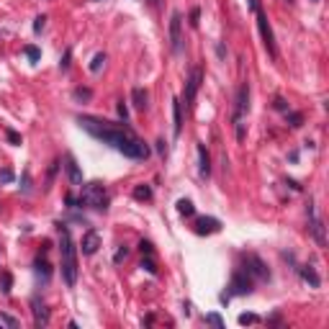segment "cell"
I'll list each match as a JSON object with an SVG mask.
<instances>
[{"label":"cell","instance_id":"6da1fadb","mask_svg":"<svg viewBox=\"0 0 329 329\" xmlns=\"http://www.w3.org/2000/svg\"><path fill=\"white\" fill-rule=\"evenodd\" d=\"M77 124L90 137H95L98 142H103L108 147H114L116 152H121V155H126L131 160H147L149 157V147L126 126H119L114 121H103V119H95V116H77Z\"/></svg>","mask_w":329,"mask_h":329},{"label":"cell","instance_id":"7a4b0ae2","mask_svg":"<svg viewBox=\"0 0 329 329\" xmlns=\"http://www.w3.org/2000/svg\"><path fill=\"white\" fill-rule=\"evenodd\" d=\"M59 232V257H62V278L67 288H75L77 283V247L72 242V234L67 224H57Z\"/></svg>","mask_w":329,"mask_h":329},{"label":"cell","instance_id":"3957f363","mask_svg":"<svg viewBox=\"0 0 329 329\" xmlns=\"http://www.w3.org/2000/svg\"><path fill=\"white\" fill-rule=\"evenodd\" d=\"M247 114H250V82H242L237 90V98H234V114H232V124L237 129V142H245V134H247Z\"/></svg>","mask_w":329,"mask_h":329},{"label":"cell","instance_id":"277c9868","mask_svg":"<svg viewBox=\"0 0 329 329\" xmlns=\"http://www.w3.org/2000/svg\"><path fill=\"white\" fill-rule=\"evenodd\" d=\"M77 206L105 211V208H108V190H105V185H100V183H87V185H82L80 198H77Z\"/></svg>","mask_w":329,"mask_h":329},{"label":"cell","instance_id":"5b68a950","mask_svg":"<svg viewBox=\"0 0 329 329\" xmlns=\"http://www.w3.org/2000/svg\"><path fill=\"white\" fill-rule=\"evenodd\" d=\"M255 18H257V29H260V36H262V44H265L268 54H270V57H278V49H275V36H273V29H270V24H268V16L262 13V8L255 13Z\"/></svg>","mask_w":329,"mask_h":329},{"label":"cell","instance_id":"8992f818","mask_svg":"<svg viewBox=\"0 0 329 329\" xmlns=\"http://www.w3.org/2000/svg\"><path fill=\"white\" fill-rule=\"evenodd\" d=\"M170 49L172 54H180L183 49V16L178 11L170 16Z\"/></svg>","mask_w":329,"mask_h":329},{"label":"cell","instance_id":"52a82bcc","mask_svg":"<svg viewBox=\"0 0 329 329\" xmlns=\"http://www.w3.org/2000/svg\"><path fill=\"white\" fill-rule=\"evenodd\" d=\"M252 275L247 270H234L232 273V283H229V288H232V296H247L252 291Z\"/></svg>","mask_w":329,"mask_h":329},{"label":"cell","instance_id":"ba28073f","mask_svg":"<svg viewBox=\"0 0 329 329\" xmlns=\"http://www.w3.org/2000/svg\"><path fill=\"white\" fill-rule=\"evenodd\" d=\"M245 262H247V273L255 278V280H270V270H268V265L262 262L257 255H245Z\"/></svg>","mask_w":329,"mask_h":329},{"label":"cell","instance_id":"9c48e42d","mask_svg":"<svg viewBox=\"0 0 329 329\" xmlns=\"http://www.w3.org/2000/svg\"><path fill=\"white\" fill-rule=\"evenodd\" d=\"M309 232L314 234V239H316V245L319 247H326V234H324V222L314 213V206L309 203Z\"/></svg>","mask_w":329,"mask_h":329},{"label":"cell","instance_id":"30bf717a","mask_svg":"<svg viewBox=\"0 0 329 329\" xmlns=\"http://www.w3.org/2000/svg\"><path fill=\"white\" fill-rule=\"evenodd\" d=\"M98 247H100V234H98L95 229H87V232L82 234V239H80V250H82V255H95Z\"/></svg>","mask_w":329,"mask_h":329},{"label":"cell","instance_id":"8fae6325","mask_svg":"<svg viewBox=\"0 0 329 329\" xmlns=\"http://www.w3.org/2000/svg\"><path fill=\"white\" fill-rule=\"evenodd\" d=\"M31 311H34V324L39 329L49 324V309H47V303H44L41 298H31Z\"/></svg>","mask_w":329,"mask_h":329},{"label":"cell","instance_id":"7c38bea8","mask_svg":"<svg viewBox=\"0 0 329 329\" xmlns=\"http://www.w3.org/2000/svg\"><path fill=\"white\" fill-rule=\"evenodd\" d=\"M201 70H193L190 72V80H188V85H185V105L190 108L193 105V100H195V93H198V87H201Z\"/></svg>","mask_w":329,"mask_h":329},{"label":"cell","instance_id":"4fadbf2b","mask_svg":"<svg viewBox=\"0 0 329 329\" xmlns=\"http://www.w3.org/2000/svg\"><path fill=\"white\" fill-rule=\"evenodd\" d=\"M218 229H222V224H218L216 218H211V216L195 218V232H198V234H213V232H218Z\"/></svg>","mask_w":329,"mask_h":329},{"label":"cell","instance_id":"5bb4252c","mask_svg":"<svg viewBox=\"0 0 329 329\" xmlns=\"http://www.w3.org/2000/svg\"><path fill=\"white\" fill-rule=\"evenodd\" d=\"M172 131H175V137H180V131H183V103L175 98L172 100Z\"/></svg>","mask_w":329,"mask_h":329},{"label":"cell","instance_id":"9a60e30c","mask_svg":"<svg viewBox=\"0 0 329 329\" xmlns=\"http://www.w3.org/2000/svg\"><path fill=\"white\" fill-rule=\"evenodd\" d=\"M198 172H201V178L211 175V160H208V152L203 144H198Z\"/></svg>","mask_w":329,"mask_h":329},{"label":"cell","instance_id":"2e32d148","mask_svg":"<svg viewBox=\"0 0 329 329\" xmlns=\"http://www.w3.org/2000/svg\"><path fill=\"white\" fill-rule=\"evenodd\" d=\"M301 278L309 283L311 288H319V286H321V278L316 275V270H314L311 265H303V268H301Z\"/></svg>","mask_w":329,"mask_h":329},{"label":"cell","instance_id":"e0dca14e","mask_svg":"<svg viewBox=\"0 0 329 329\" xmlns=\"http://www.w3.org/2000/svg\"><path fill=\"white\" fill-rule=\"evenodd\" d=\"M64 167H67V175H70V183L72 185H80L82 183V172H80V167H77V162L67 155V165H64Z\"/></svg>","mask_w":329,"mask_h":329},{"label":"cell","instance_id":"ac0fdd59","mask_svg":"<svg viewBox=\"0 0 329 329\" xmlns=\"http://www.w3.org/2000/svg\"><path fill=\"white\" fill-rule=\"evenodd\" d=\"M131 100H134L137 111H144L147 108V90L144 87H134V90H131Z\"/></svg>","mask_w":329,"mask_h":329},{"label":"cell","instance_id":"d6986e66","mask_svg":"<svg viewBox=\"0 0 329 329\" xmlns=\"http://www.w3.org/2000/svg\"><path fill=\"white\" fill-rule=\"evenodd\" d=\"M178 213H180V216H193V213H195V206H193L188 198H180V201H178Z\"/></svg>","mask_w":329,"mask_h":329},{"label":"cell","instance_id":"ffe728a7","mask_svg":"<svg viewBox=\"0 0 329 329\" xmlns=\"http://www.w3.org/2000/svg\"><path fill=\"white\" fill-rule=\"evenodd\" d=\"M134 198L137 201H149L152 198V188L149 185H137L134 188Z\"/></svg>","mask_w":329,"mask_h":329},{"label":"cell","instance_id":"44dd1931","mask_svg":"<svg viewBox=\"0 0 329 329\" xmlns=\"http://www.w3.org/2000/svg\"><path fill=\"white\" fill-rule=\"evenodd\" d=\"M0 326H8V329H18V326H21V321H18L16 316H11V314H0Z\"/></svg>","mask_w":329,"mask_h":329},{"label":"cell","instance_id":"7402d4cb","mask_svg":"<svg viewBox=\"0 0 329 329\" xmlns=\"http://www.w3.org/2000/svg\"><path fill=\"white\" fill-rule=\"evenodd\" d=\"M36 273L41 275L44 273V280H49V262L44 257H36Z\"/></svg>","mask_w":329,"mask_h":329},{"label":"cell","instance_id":"603a6c76","mask_svg":"<svg viewBox=\"0 0 329 329\" xmlns=\"http://www.w3.org/2000/svg\"><path fill=\"white\" fill-rule=\"evenodd\" d=\"M142 268H144L147 273H152V275L157 273V265H155V260H152V255H147V257L142 260Z\"/></svg>","mask_w":329,"mask_h":329},{"label":"cell","instance_id":"cb8c5ba5","mask_svg":"<svg viewBox=\"0 0 329 329\" xmlns=\"http://www.w3.org/2000/svg\"><path fill=\"white\" fill-rule=\"evenodd\" d=\"M103 62H105V54H103V52H100V54H95V57H93V62H90V70H93V72H98V70L103 67Z\"/></svg>","mask_w":329,"mask_h":329},{"label":"cell","instance_id":"d4e9b609","mask_svg":"<svg viewBox=\"0 0 329 329\" xmlns=\"http://www.w3.org/2000/svg\"><path fill=\"white\" fill-rule=\"evenodd\" d=\"M24 54H26V57H29L31 62H36V59L41 57V52H39L36 47H31V44H29V47H24Z\"/></svg>","mask_w":329,"mask_h":329},{"label":"cell","instance_id":"484cf974","mask_svg":"<svg viewBox=\"0 0 329 329\" xmlns=\"http://www.w3.org/2000/svg\"><path fill=\"white\" fill-rule=\"evenodd\" d=\"M126 257H129V247H119V250H116V255H114V262L119 265V262H124Z\"/></svg>","mask_w":329,"mask_h":329},{"label":"cell","instance_id":"4316f807","mask_svg":"<svg viewBox=\"0 0 329 329\" xmlns=\"http://www.w3.org/2000/svg\"><path fill=\"white\" fill-rule=\"evenodd\" d=\"M90 95H93V93L87 90V87H77V90H75V98H77V100H90Z\"/></svg>","mask_w":329,"mask_h":329},{"label":"cell","instance_id":"83f0119b","mask_svg":"<svg viewBox=\"0 0 329 329\" xmlns=\"http://www.w3.org/2000/svg\"><path fill=\"white\" fill-rule=\"evenodd\" d=\"M206 321H208V324H213V326H218V329L224 326V319L218 316V314H208V316H206Z\"/></svg>","mask_w":329,"mask_h":329},{"label":"cell","instance_id":"f1b7e54d","mask_svg":"<svg viewBox=\"0 0 329 329\" xmlns=\"http://www.w3.org/2000/svg\"><path fill=\"white\" fill-rule=\"evenodd\" d=\"M286 119L291 121V126H301V121H303L301 114H286Z\"/></svg>","mask_w":329,"mask_h":329},{"label":"cell","instance_id":"f546056e","mask_svg":"<svg viewBox=\"0 0 329 329\" xmlns=\"http://www.w3.org/2000/svg\"><path fill=\"white\" fill-rule=\"evenodd\" d=\"M44 26H47V16H39V18H36V21H34V31H36V34H39V31H41V29H44Z\"/></svg>","mask_w":329,"mask_h":329},{"label":"cell","instance_id":"4dcf8cb0","mask_svg":"<svg viewBox=\"0 0 329 329\" xmlns=\"http://www.w3.org/2000/svg\"><path fill=\"white\" fill-rule=\"evenodd\" d=\"M116 111H119V119H121V121L126 124V119H129V111H126V105H124V100H121V103L116 105Z\"/></svg>","mask_w":329,"mask_h":329},{"label":"cell","instance_id":"1f68e13d","mask_svg":"<svg viewBox=\"0 0 329 329\" xmlns=\"http://www.w3.org/2000/svg\"><path fill=\"white\" fill-rule=\"evenodd\" d=\"M198 18H201V11H198V8H193V11H190V26H193V29L198 26Z\"/></svg>","mask_w":329,"mask_h":329},{"label":"cell","instance_id":"d6a6232c","mask_svg":"<svg viewBox=\"0 0 329 329\" xmlns=\"http://www.w3.org/2000/svg\"><path fill=\"white\" fill-rule=\"evenodd\" d=\"M255 321H257L255 314H242V316H239V324H255Z\"/></svg>","mask_w":329,"mask_h":329},{"label":"cell","instance_id":"836d02e7","mask_svg":"<svg viewBox=\"0 0 329 329\" xmlns=\"http://www.w3.org/2000/svg\"><path fill=\"white\" fill-rule=\"evenodd\" d=\"M6 134H8V139H11L13 144H21V137L16 134V131H13V129H8V131H6Z\"/></svg>","mask_w":329,"mask_h":329},{"label":"cell","instance_id":"e575fe53","mask_svg":"<svg viewBox=\"0 0 329 329\" xmlns=\"http://www.w3.org/2000/svg\"><path fill=\"white\" fill-rule=\"evenodd\" d=\"M3 293H11V275H3Z\"/></svg>","mask_w":329,"mask_h":329},{"label":"cell","instance_id":"d590c367","mask_svg":"<svg viewBox=\"0 0 329 329\" xmlns=\"http://www.w3.org/2000/svg\"><path fill=\"white\" fill-rule=\"evenodd\" d=\"M275 108H278V111H288V105H286L283 98H275Z\"/></svg>","mask_w":329,"mask_h":329},{"label":"cell","instance_id":"8d00e7d4","mask_svg":"<svg viewBox=\"0 0 329 329\" xmlns=\"http://www.w3.org/2000/svg\"><path fill=\"white\" fill-rule=\"evenodd\" d=\"M0 180H3V183L13 180V172H11V170H3V172H0Z\"/></svg>","mask_w":329,"mask_h":329},{"label":"cell","instance_id":"74e56055","mask_svg":"<svg viewBox=\"0 0 329 329\" xmlns=\"http://www.w3.org/2000/svg\"><path fill=\"white\" fill-rule=\"evenodd\" d=\"M139 250H142L144 255H152V245H149V242H142V245H139Z\"/></svg>","mask_w":329,"mask_h":329},{"label":"cell","instance_id":"f35d334b","mask_svg":"<svg viewBox=\"0 0 329 329\" xmlns=\"http://www.w3.org/2000/svg\"><path fill=\"white\" fill-rule=\"evenodd\" d=\"M250 11H252V13L260 11V0H250Z\"/></svg>","mask_w":329,"mask_h":329},{"label":"cell","instance_id":"ab89813d","mask_svg":"<svg viewBox=\"0 0 329 329\" xmlns=\"http://www.w3.org/2000/svg\"><path fill=\"white\" fill-rule=\"evenodd\" d=\"M157 152H160V155H165V152H167V149H165V142H162V139L157 142Z\"/></svg>","mask_w":329,"mask_h":329},{"label":"cell","instance_id":"60d3db41","mask_svg":"<svg viewBox=\"0 0 329 329\" xmlns=\"http://www.w3.org/2000/svg\"><path fill=\"white\" fill-rule=\"evenodd\" d=\"M147 3H149L152 8H157V6H160V0H147Z\"/></svg>","mask_w":329,"mask_h":329},{"label":"cell","instance_id":"b9f144b4","mask_svg":"<svg viewBox=\"0 0 329 329\" xmlns=\"http://www.w3.org/2000/svg\"><path fill=\"white\" fill-rule=\"evenodd\" d=\"M288 3H291V0H288Z\"/></svg>","mask_w":329,"mask_h":329}]
</instances>
